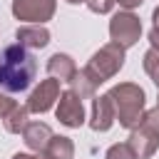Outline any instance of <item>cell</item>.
I'll list each match as a JSON object with an SVG mask.
<instances>
[{"label":"cell","instance_id":"cell-1","mask_svg":"<svg viewBox=\"0 0 159 159\" xmlns=\"http://www.w3.org/2000/svg\"><path fill=\"white\" fill-rule=\"evenodd\" d=\"M35 57L22 45H7L0 52V89L22 92L35 80Z\"/></svg>","mask_w":159,"mask_h":159},{"label":"cell","instance_id":"cell-2","mask_svg":"<svg viewBox=\"0 0 159 159\" xmlns=\"http://www.w3.org/2000/svg\"><path fill=\"white\" fill-rule=\"evenodd\" d=\"M109 97H112V104H114L117 122L129 132L137 129L142 117H144V102H147L144 89L134 82H119L109 89Z\"/></svg>","mask_w":159,"mask_h":159},{"label":"cell","instance_id":"cell-3","mask_svg":"<svg viewBox=\"0 0 159 159\" xmlns=\"http://www.w3.org/2000/svg\"><path fill=\"white\" fill-rule=\"evenodd\" d=\"M122 67H124V47H119L114 42H107L104 47H99L89 57V62L82 67V72L94 87H99L102 82L112 80Z\"/></svg>","mask_w":159,"mask_h":159},{"label":"cell","instance_id":"cell-4","mask_svg":"<svg viewBox=\"0 0 159 159\" xmlns=\"http://www.w3.org/2000/svg\"><path fill=\"white\" fill-rule=\"evenodd\" d=\"M127 144L132 147V152L137 154V159H149L157 152V147H159V107L144 112L139 127L132 129Z\"/></svg>","mask_w":159,"mask_h":159},{"label":"cell","instance_id":"cell-5","mask_svg":"<svg viewBox=\"0 0 159 159\" xmlns=\"http://www.w3.org/2000/svg\"><path fill=\"white\" fill-rule=\"evenodd\" d=\"M139 35H142V20L129 12V10H119L117 15H112L109 20V37L114 45L119 47H132L139 42Z\"/></svg>","mask_w":159,"mask_h":159},{"label":"cell","instance_id":"cell-6","mask_svg":"<svg viewBox=\"0 0 159 159\" xmlns=\"http://www.w3.org/2000/svg\"><path fill=\"white\" fill-rule=\"evenodd\" d=\"M57 0H12V15L30 25H45L52 20Z\"/></svg>","mask_w":159,"mask_h":159},{"label":"cell","instance_id":"cell-7","mask_svg":"<svg viewBox=\"0 0 159 159\" xmlns=\"http://www.w3.org/2000/svg\"><path fill=\"white\" fill-rule=\"evenodd\" d=\"M55 112H57V119H60L65 127H70V129H77V127L84 124V107H82V99H80L72 89H67V92L60 94Z\"/></svg>","mask_w":159,"mask_h":159},{"label":"cell","instance_id":"cell-8","mask_svg":"<svg viewBox=\"0 0 159 159\" xmlns=\"http://www.w3.org/2000/svg\"><path fill=\"white\" fill-rule=\"evenodd\" d=\"M60 80H42L27 97V109L35 112V114H42L47 112L57 99H60Z\"/></svg>","mask_w":159,"mask_h":159},{"label":"cell","instance_id":"cell-9","mask_svg":"<svg viewBox=\"0 0 159 159\" xmlns=\"http://www.w3.org/2000/svg\"><path fill=\"white\" fill-rule=\"evenodd\" d=\"M117 114H114V104H112V97L109 92L102 94V97H94L92 99V117H89V127L94 132H107L112 124H114Z\"/></svg>","mask_w":159,"mask_h":159},{"label":"cell","instance_id":"cell-10","mask_svg":"<svg viewBox=\"0 0 159 159\" xmlns=\"http://www.w3.org/2000/svg\"><path fill=\"white\" fill-rule=\"evenodd\" d=\"M15 40L25 50H42L50 42V30L45 25H22L15 32Z\"/></svg>","mask_w":159,"mask_h":159},{"label":"cell","instance_id":"cell-11","mask_svg":"<svg viewBox=\"0 0 159 159\" xmlns=\"http://www.w3.org/2000/svg\"><path fill=\"white\" fill-rule=\"evenodd\" d=\"M52 137H55V134H52L50 124H45V122H30V124L25 127V132H22V139H25L27 149H32L35 154L45 152Z\"/></svg>","mask_w":159,"mask_h":159},{"label":"cell","instance_id":"cell-12","mask_svg":"<svg viewBox=\"0 0 159 159\" xmlns=\"http://www.w3.org/2000/svg\"><path fill=\"white\" fill-rule=\"evenodd\" d=\"M47 72L50 77L60 80V82H72L75 75H77V65L70 55H62V52H55L50 60H47Z\"/></svg>","mask_w":159,"mask_h":159},{"label":"cell","instance_id":"cell-13","mask_svg":"<svg viewBox=\"0 0 159 159\" xmlns=\"http://www.w3.org/2000/svg\"><path fill=\"white\" fill-rule=\"evenodd\" d=\"M40 157H42V159H72V157H75V144H72L70 137H57V134H55V137L50 139L47 149L40 152Z\"/></svg>","mask_w":159,"mask_h":159},{"label":"cell","instance_id":"cell-14","mask_svg":"<svg viewBox=\"0 0 159 159\" xmlns=\"http://www.w3.org/2000/svg\"><path fill=\"white\" fill-rule=\"evenodd\" d=\"M27 114H30V109L17 104V107H15V109H12V112H10V114L2 119L5 129H7L10 134H20V132H25V127L30 124V122H27Z\"/></svg>","mask_w":159,"mask_h":159},{"label":"cell","instance_id":"cell-15","mask_svg":"<svg viewBox=\"0 0 159 159\" xmlns=\"http://www.w3.org/2000/svg\"><path fill=\"white\" fill-rule=\"evenodd\" d=\"M70 89H72V92H75L80 99H89V97L94 99V92H97V87H94V84H92L87 77H84V72H82V70H77L75 80L70 82Z\"/></svg>","mask_w":159,"mask_h":159},{"label":"cell","instance_id":"cell-16","mask_svg":"<svg viewBox=\"0 0 159 159\" xmlns=\"http://www.w3.org/2000/svg\"><path fill=\"white\" fill-rule=\"evenodd\" d=\"M144 70L152 77V82L159 87V47H149L144 52Z\"/></svg>","mask_w":159,"mask_h":159},{"label":"cell","instance_id":"cell-17","mask_svg":"<svg viewBox=\"0 0 159 159\" xmlns=\"http://www.w3.org/2000/svg\"><path fill=\"white\" fill-rule=\"evenodd\" d=\"M104 159H137V154L132 152V147L124 142V144H112L104 154Z\"/></svg>","mask_w":159,"mask_h":159},{"label":"cell","instance_id":"cell-18","mask_svg":"<svg viewBox=\"0 0 159 159\" xmlns=\"http://www.w3.org/2000/svg\"><path fill=\"white\" fill-rule=\"evenodd\" d=\"M87 7L97 15H107L114 7V0H87Z\"/></svg>","mask_w":159,"mask_h":159},{"label":"cell","instance_id":"cell-19","mask_svg":"<svg viewBox=\"0 0 159 159\" xmlns=\"http://www.w3.org/2000/svg\"><path fill=\"white\" fill-rule=\"evenodd\" d=\"M152 20H154V27L149 32V42H152V47H159V7H154Z\"/></svg>","mask_w":159,"mask_h":159},{"label":"cell","instance_id":"cell-20","mask_svg":"<svg viewBox=\"0 0 159 159\" xmlns=\"http://www.w3.org/2000/svg\"><path fill=\"white\" fill-rule=\"evenodd\" d=\"M15 107H17V104H15V99H10L7 94H0V119H5Z\"/></svg>","mask_w":159,"mask_h":159},{"label":"cell","instance_id":"cell-21","mask_svg":"<svg viewBox=\"0 0 159 159\" xmlns=\"http://www.w3.org/2000/svg\"><path fill=\"white\" fill-rule=\"evenodd\" d=\"M144 0H114V5H119V7H124V10H134V7H139Z\"/></svg>","mask_w":159,"mask_h":159},{"label":"cell","instance_id":"cell-22","mask_svg":"<svg viewBox=\"0 0 159 159\" xmlns=\"http://www.w3.org/2000/svg\"><path fill=\"white\" fill-rule=\"evenodd\" d=\"M12 159H42L40 154H25V152H17V154H12Z\"/></svg>","mask_w":159,"mask_h":159},{"label":"cell","instance_id":"cell-23","mask_svg":"<svg viewBox=\"0 0 159 159\" xmlns=\"http://www.w3.org/2000/svg\"><path fill=\"white\" fill-rule=\"evenodd\" d=\"M65 2H70V5H80V2H87V0H65Z\"/></svg>","mask_w":159,"mask_h":159},{"label":"cell","instance_id":"cell-24","mask_svg":"<svg viewBox=\"0 0 159 159\" xmlns=\"http://www.w3.org/2000/svg\"><path fill=\"white\" fill-rule=\"evenodd\" d=\"M157 99H159V97H157ZM157 107H159V102H157Z\"/></svg>","mask_w":159,"mask_h":159}]
</instances>
